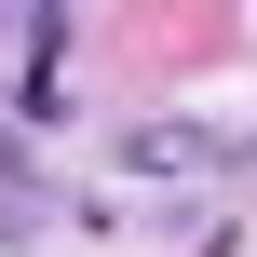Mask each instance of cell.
Listing matches in <instances>:
<instances>
[{"mask_svg":"<svg viewBox=\"0 0 257 257\" xmlns=\"http://www.w3.org/2000/svg\"><path fill=\"white\" fill-rule=\"evenodd\" d=\"M122 163H136V176H190V163H203V136H190V122H149Z\"/></svg>","mask_w":257,"mask_h":257,"instance_id":"obj_1","label":"cell"},{"mask_svg":"<svg viewBox=\"0 0 257 257\" xmlns=\"http://www.w3.org/2000/svg\"><path fill=\"white\" fill-rule=\"evenodd\" d=\"M0 190H14V203H41V149H27V122H0Z\"/></svg>","mask_w":257,"mask_h":257,"instance_id":"obj_2","label":"cell"}]
</instances>
